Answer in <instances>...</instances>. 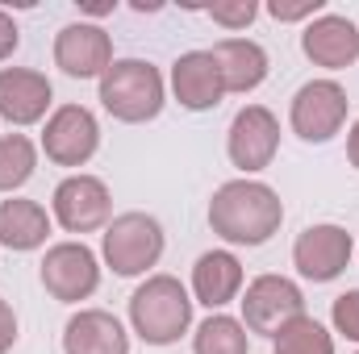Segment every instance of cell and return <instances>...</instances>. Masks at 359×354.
Segmentation results:
<instances>
[{"mask_svg":"<svg viewBox=\"0 0 359 354\" xmlns=\"http://www.w3.org/2000/svg\"><path fill=\"white\" fill-rule=\"evenodd\" d=\"M284 225V200L264 179H226L209 196V229L230 246H264Z\"/></svg>","mask_w":359,"mask_h":354,"instance_id":"6da1fadb","label":"cell"},{"mask_svg":"<svg viewBox=\"0 0 359 354\" xmlns=\"http://www.w3.org/2000/svg\"><path fill=\"white\" fill-rule=\"evenodd\" d=\"M192 292L176 275L155 271L130 292V334L147 346H176L184 334H192Z\"/></svg>","mask_w":359,"mask_h":354,"instance_id":"7a4b0ae2","label":"cell"},{"mask_svg":"<svg viewBox=\"0 0 359 354\" xmlns=\"http://www.w3.org/2000/svg\"><path fill=\"white\" fill-rule=\"evenodd\" d=\"M100 108L121 125H147L168 104V76L151 59H113V67L96 80Z\"/></svg>","mask_w":359,"mask_h":354,"instance_id":"3957f363","label":"cell"},{"mask_svg":"<svg viewBox=\"0 0 359 354\" xmlns=\"http://www.w3.org/2000/svg\"><path fill=\"white\" fill-rule=\"evenodd\" d=\"M168 250V234L159 225V217L130 208L117 213L104 234H100V263L109 267L117 279H147L155 275V267Z\"/></svg>","mask_w":359,"mask_h":354,"instance_id":"277c9868","label":"cell"},{"mask_svg":"<svg viewBox=\"0 0 359 354\" xmlns=\"http://www.w3.org/2000/svg\"><path fill=\"white\" fill-rule=\"evenodd\" d=\"M347 113H351V96L334 76H318L309 84L292 92L288 100V129L305 142V146H326L347 129Z\"/></svg>","mask_w":359,"mask_h":354,"instance_id":"5b68a950","label":"cell"},{"mask_svg":"<svg viewBox=\"0 0 359 354\" xmlns=\"http://www.w3.org/2000/svg\"><path fill=\"white\" fill-rule=\"evenodd\" d=\"M100 275H104L100 255L92 250L88 242H80V238L50 242L42 250V263H38V279H42L46 296L59 300V304H84V300H92L100 292Z\"/></svg>","mask_w":359,"mask_h":354,"instance_id":"8992f818","label":"cell"},{"mask_svg":"<svg viewBox=\"0 0 359 354\" xmlns=\"http://www.w3.org/2000/svg\"><path fill=\"white\" fill-rule=\"evenodd\" d=\"M50 217L63 234H76L84 242V234H104V225L113 221V192L92 171H72L50 192Z\"/></svg>","mask_w":359,"mask_h":354,"instance_id":"52a82bcc","label":"cell"},{"mask_svg":"<svg viewBox=\"0 0 359 354\" xmlns=\"http://www.w3.org/2000/svg\"><path fill=\"white\" fill-rule=\"evenodd\" d=\"M38 150L46 155V163L67 167V176L88 167L96 159V150H100V121H96V113L88 104H55V113L42 121Z\"/></svg>","mask_w":359,"mask_h":354,"instance_id":"ba28073f","label":"cell"},{"mask_svg":"<svg viewBox=\"0 0 359 354\" xmlns=\"http://www.w3.org/2000/svg\"><path fill=\"white\" fill-rule=\"evenodd\" d=\"M301 313H305V292L288 275H255L238 296V321L247 325V334H259L268 342L284 321Z\"/></svg>","mask_w":359,"mask_h":354,"instance_id":"9c48e42d","label":"cell"},{"mask_svg":"<svg viewBox=\"0 0 359 354\" xmlns=\"http://www.w3.org/2000/svg\"><path fill=\"white\" fill-rule=\"evenodd\" d=\"M226 155L247 179L268 171L280 155V117L268 104H243L226 129Z\"/></svg>","mask_w":359,"mask_h":354,"instance_id":"30bf717a","label":"cell"},{"mask_svg":"<svg viewBox=\"0 0 359 354\" xmlns=\"http://www.w3.org/2000/svg\"><path fill=\"white\" fill-rule=\"evenodd\" d=\"M351 259H355V238L334 221L305 225L292 242V267L305 283H334L351 267Z\"/></svg>","mask_w":359,"mask_h":354,"instance_id":"8fae6325","label":"cell"},{"mask_svg":"<svg viewBox=\"0 0 359 354\" xmlns=\"http://www.w3.org/2000/svg\"><path fill=\"white\" fill-rule=\"evenodd\" d=\"M55 67L67 76V80H100L109 67H113V34L96 21H67L59 34H55Z\"/></svg>","mask_w":359,"mask_h":354,"instance_id":"7c38bea8","label":"cell"},{"mask_svg":"<svg viewBox=\"0 0 359 354\" xmlns=\"http://www.w3.org/2000/svg\"><path fill=\"white\" fill-rule=\"evenodd\" d=\"M301 55L322 71H347L359 63V25L343 13H322L309 25H301Z\"/></svg>","mask_w":359,"mask_h":354,"instance_id":"4fadbf2b","label":"cell"},{"mask_svg":"<svg viewBox=\"0 0 359 354\" xmlns=\"http://www.w3.org/2000/svg\"><path fill=\"white\" fill-rule=\"evenodd\" d=\"M55 113V88L34 67H0V121L13 129L42 125Z\"/></svg>","mask_w":359,"mask_h":354,"instance_id":"5bb4252c","label":"cell"},{"mask_svg":"<svg viewBox=\"0 0 359 354\" xmlns=\"http://www.w3.org/2000/svg\"><path fill=\"white\" fill-rule=\"evenodd\" d=\"M168 92L184 113H213L226 100V84H222V71H217L213 55L209 50L176 55L172 76H168Z\"/></svg>","mask_w":359,"mask_h":354,"instance_id":"9a60e30c","label":"cell"},{"mask_svg":"<svg viewBox=\"0 0 359 354\" xmlns=\"http://www.w3.org/2000/svg\"><path fill=\"white\" fill-rule=\"evenodd\" d=\"M243 288H247V271L234 250L217 246V250L196 255L192 279H188V292L196 304H205L209 313H226V304H234L243 296Z\"/></svg>","mask_w":359,"mask_h":354,"instance_id":"2e32d148","label":"cell"},{"mask_svg":"<svg viewBox=\"0 0 359 354\" xmlns=\"http://www.w3.org/2000/svg\"><path fill=\"white\" fill-rule=\"evenodd\" d=\"M63 354H130V325L109 309H76L63 325Z\"/></svg>","mask_w":359,"mask_h":354,"instance_id":"e0dca14e","label":"cell"},{"mask_svg":"<svg viewBox=\"0 0 359 354\" xmlns=\"http://www.w3.org/2000/svg\"><path fill=\"white\" fill-rule=\"evenodd\" d=\"M217 71H222V84H226V96H251L255 88H264L271 71L268 50L255 42V38H222L209 46Z\"/></svg>","mask_w":359,"mask_h":354,"instance_id":"ac0fdd59","label":"cell"},{"mask_svg":"<svg viewBox=\"0 0 359 354\" xmlns=\"http://www.w3.org/2000/svg\"><path fill=\"white\" fill-rule=\"evenodd\" d=\"M55 229V217L46 204L29 196H8L0 200V246L13 255H34L46 250V238Z\"/></svg>","mask_w":359,"mask_h":354,"instance_id":"d6986e66","label":"cell"},{"mask_svg":"<svg viewBox=\"0 0 359 354\" xmlns=\"http://www.w3.org/2000/svg\"><path fill=\"white\" fill-rule=\"evenodd\" d=\"M192 354H251V334L230 313H209L192 325Z\"/></svg>","mask_w":359,"mask_h":354,"instance_id":"ffe728a7","label":"cell"},{"mask_svg":"<svg viewBox=\"0 0 359 354\" xmlns=\"http://www.w3.org/2000/svg\"><path fill=\"white\" fill-rule=\"evenodd\" d=\"M38 159L42 150L29 134H4L0 138V196H17L34 179Z\"/></svg>","mask_w":359,"mask_h":354,"instance_id":"44dd1931","label":"cell"},{"mask_svg":"<svg viewBox=\"0 0 359 354\" xmlns=\"http://www.w3.org/2000/svg\"><path fill=\"white\" fill-rule=\"evenodd\" d=\"M271 354H334V334L318 317L301 313L271 334Z\"/></svg>","mask_w":359,"mask_h":354,"instance_id":"7402d4cb","label":"cell"},{"mask_svg":"<svg viewBox=\"0 0 359 354\" xmlns=\"http://www.w3.org/2000/svg\"><path fill=\"white\" fill-rule=\"evenodd\" d=\"M205 13H209L213 25H222L230 34H243V29L255 25V17L264 8H259V0H217V4H205Z\"/></svg>","mask_w":359,"mask_h":354,"instance_id":"603a6c76","label":"cell"},{"mask_svg":"<svg viewBox=\"0 0 359 354\" xmlns=\"http://www.w3.org/2000/svg\"><path fill=\"white\" fill-rule=\"evenodd\" d=\"M330 334L359 346V288H347L330 304Z\"/></svg>","mask_w":359,"mask_h":354,"instance_id":"cb8c5ba5","label":"cell"},{"mask_svg":"<svg viewBox=\"0 0 359 354\" xmlns=\"http://www.w3.org/2000/svg\"><path fill=\"white\" fill-rule=\"evenodd\" d=\"M264 13L280 25H309L313 17L326 13V0H271Z\"/></svg>","mask_w":359,"mask_h":354,"instance_id":"d4e9b609","label":"cell"},{"mask_svg":"<svg viewBox=\"0 0 359 354\" xmlns=\"http://www.w3.org/2000/svg\"><path fill=\"white\" fill-rule=\"evenodd\" d=\"M17 46H21V25L8 8H0V67L17 55Z\"/></svg>","mask_w":359,"mask_h":354,"instance_id":"484cf974","label":"cell"},{"mask_svg":"<svg viewBox=\"0 0 359 354\" xmlns=\"http://www.w3.org/2000/svg\"><path fill=\"white\" fill-rule=\"evenodd\" d=\"M21 338V321H17V309L0 296V354H8Z\"/></svg>","mask_w":359,"mask_h":354,"instance_id":"4316f807","label":"cell"},{"mask_svg":"<svg viewBox=\"0 0 359 354\" xmlns=\"http://www.w3.org/2000/svg\"><path fill=\"white\" fill-rule=\"evenodd\" d=\"M109 13H117V0H104V4H80V21H96V25H100V17H109Z\"/></svg>","mask_w":359,"mask_h":354,"instance_id":"83f0119b","label":"cell"},{"mask_svg":"<svg viewBox=\"0 0 359 354\" xmlns=\"http://www.w3.org/2000/svg\"><path fill=\"white\" fill-rule=\"evenodd\" d=\"M347 163L359 171V117L351 121V129H347Z\"/></svg>","mask_w":359,"mask_h":354,"instance_id":"f1b7e54d","label":"cell"},{"mask_svg":"<svg viewBox=\"0 0 359 354\" xmlns=\"http://www.w3.org/2000/svg\"><path fill=\"white\" fill-rule=\"evenodd\" d=\"M355 354H359V351H355Z\"/></svg>","mask_w":359,"mask_h":354,"instance_id":"f546056e","label":"cell"}]
</instances>
